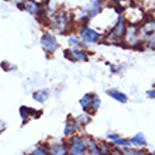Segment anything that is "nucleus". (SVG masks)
I'll return each mask as SVG.
<instances>
[{
	"label": "nucleus",
	"instance_id": "obj_2",
	"mask_svg": "<svg viewBox=\"0 0 155 155\" xmlns=\"http://www.w3.org/2000/svg\"><path fill=\"white\" fill-rule=\"evenodd\" d=\"M81 106L85 110H92L96 111L100 107V99L94 93H86L83 97L81 99Z\"/></svg>",
	"mask_w": 155,
	"mask_h": 155
},
{
	"label": "nucleus",
	"instance_id": "obj_7",
	"mask_svg": "<svg viewBox=\"0 0 155 155\" xmlns=\"http://www.w3.org/2000/svg\"><path fill=\"white\" fill-rule=\"evenodd\" d=\"M41 45L42 48L47 51V52H54L58 49V42L57 40L51 35V34H44L42 38H41Z\"/></svg>",
	"mask_w": 155,
	"mask_h": 155
},
{
	"label": "nucleus",
	"instance_id": "obj_22",
	"mask_svg": "<svg viewBox=\"0 0 155 155\" xmlns=\"http://www.w3.org/2000/svg\"><path fill=\"white\" fill-rule=\"evenodd\" d=\"M147 96L150 99H155V90H150V92H147Z\"/></svg>",
	"mask_w": 155,
	"mask_h": 155
},
{
	"label": "nucleus",
	"instance_id": "obj_1",
	"mask_svg": "<svg viewBox=\"0 0 155 155\" xmlns=\"http://www.w3.org/2000/svg\"><path fill=\"white\" fill-rule=\"evenodd\" d=\"M126 30H127V25H126V20L120 17L117 21V24L111 28L110 34H107V42H111V44H120L126 34Z\"/></svg>",
	"mask_w": 155,
	"mask_h": 155
},
{
	"label": "nucleus",
	"instance_id": "obj_8",
	"mask_svg": "<svg viewBox=\"0 0 155 155\" xmlns=\"http://www.w3.org/2000/svg\"><path fill=\"white\" fill-rule=\"evenodd\" d=\"M86 151L89 152V154L100 155V154H102V148H100V145H97V143H96V141L87 138V140H86Z\"/></svg>",
	"mask_w": 155,
	"mask_h": 155
},
{
	"label": "nucleus",
	"instance_id": "obj_19",
	"mask_svg": "<svg viewBox=\"0 0 155 155\" xmlns=\"http://www.w3.org/2000/svg\"><path fill=\"white\" fill-rule=\"evenodd\" d=\"M69 44L71 45H75V48H83L85 45H87L86 42H81V41L78 40V38H75V37H71L69 38Z\"/></svg>",
	"mask_w": 155,
	"mask_h": 155
},
{
	"label": "nucleus",
	"instance_id": "obj_5",
	"mask_svg": "<svg viewBox=\"0 0 155 155\" xmlns=\"http://www.w3.org/2000/svg\"><path fill=\"white\" fill-rule=\"evenodd\" d=\"M64 57L69 61H87V54L85 51H82V48L66 49L64 52Z\"/></svg>",
	"mask_w": 155,
	"mask_h": 155
},
{
	"label": "nucleus",
	"instance_id": "obj_16",
	"mask_svg": "<svg viewBox=\"0 0 155 155\" xmlns=\"http://www.w3.org/2000/svg\"><path fill=\"white\" fill-rule=\"evenodd\" d=\"M144 42H145V47H147L148 49H155V31L151 35H148Z\"/></svg>",
	"mask_w": 155,
	"mask_h": 155
},
{
	"label": "nucleus",
	"instance_id": "obj_11",
	"mask_svg": "<svg viewBox=\"0 0 155 155\" xmlns=\"http://www.w3.org/2000/svg\"><path fill=\"white\" fill-rule=\"evenodd\" d=\"M23 8H25V10L30 12L31 14H37V13L40 12V4L35 3L34 0H27L24 3V6H23Z\"/></svg>",
	"mask_w": 155,
	"mask_h": 155
},
{
	"label": "nucleus",
	"instance_id": "obj_24",
	"mask_svg": "<svg viewBox=\"0 0 155 155\" xmlns=\"http://www.w3.org/2000/svg\"><path fill=\"white\" fill-rule=\"evenodd\" d=\"M113 2H114V3H120V0H113Z\"/></svg>",
	"mask_w": 155,
	"mask_h": 155
},
{
	"label": "nucleus",
	"instance_id": "obj_18",
	"mask_svg": "<svg viewBox=\"0 0 155 155\" xmlns=\"http://www.w3.org/2000/svg\"><path fill=\"white\" fill-rule=\"evenodd\" d=\"M113 143H114L116 145H121V147H128V145H131V140H124V138H120V137H117L116 140H113Z\"/></svg>",
	"mask_w": 155,
	"mask_h": 155
},
{
	"label": "nucleus",
	"instance_id": "obj_23",
	"mask_svg": "<svg viewBox=\"0 0 155 155\" xmlns=\"http://www.w3.org/2000/svg\"><path fill=\"white\" fill-rule=\"evenodd\" d=\"M16 3L17 4H23V0H16Z\"/></svg>",
	"mask_w": 155,
	"mask_h": 155
},
{
	"label": "nucleus",
	"instance_id": "obj_4",
	"mask_svg": "<svg viewBox=\"0 0 155 155\" xmlns=\"http://www.w3.org/2000/svg\"><path fill=\"white\" fill-rule=\"evenodd\" d=\"M52 25L57 31L65 33L66 28H68V25H69V17L66 16V14H64V13H58L57 16H54Z\"/></svg>",
	"mask_w": 155,
	"mask_h": 155
},
{
	"label": "nucleus",
	"instance_id": "obj_21",
	"mask_svg": "<svg viewBox=\"0 0 155 155\" xmlns=\"http://www.w3.org/2000/svg\"><path fill=\"white\" fill-rule=\"evenodd\" d=\"M33 154L34 155H45V154H48V151H47V150H45L44 147H41V148H35V150H34L33 151Z\"/></svg>",
	"mask_w": 155,
	"mask_h": 155
},
{
	"label": "nucleus",
	"instance_id": "obj_20",
	"mask_svg": "<svg viewBox=\"0 0 155 155\" xmlns=\"http://www.w3.org/2000/svg\"><path fill=\"white\" fill-rule=\"evenodd\" d=\"M123 154H131V155H137V154H145L144 151H140V150H133V148H124L123 150Z\"/></svg>",
	"mask_w": 155,
	"mask_h": 155
},
{
	"label": "nucleus",
	"instance_id": "obj_14",
	"mask_svg": "<svg viewBox=\"0 0 155 155\" xmlns=\"http://www.w3.org/2000/svg\"><path fill=\"white\" fill-rule=\"evenodd\" d=\"M49 151L54 155H62V154H66V148L64 144H57V145H52L49 148Z\"/></svg>",
	"mask_w": 155,
	"mask_h": 155
},
{
	"label": "nucleus",
	"instance_id": "obj_13",
	"mask_svg": "<svg viewBox=\"0 0 155 155\" xmlns=\"http://www.w3.org/2000/svg\"><path fill=\"white\" fill-rule=\"evenodd\" d=\"M102 10V2L100 0H94L93 3L90 4V17H94L97 16V13Z\"/></svg>",
	"mask_w": 155,
	"mask_h": 155
},
{
	"label": "nucleus",
	"instance_id": "obj_9",
	"mask_svg": "<svg viewBox=\"0 0 155 155\" xmlns=\"http://www.w3.org/2000/svg\"><path fill=\"white\" fill-rule=\"evenodd\" d=\"M78 121L76 120H72V118H69L68 121H66V126H65V130H64V134L65 135H72L75 134V131L78 130Z\"/></svg>",
	"mask_w": 155,
	"mask_h": 155
},
{
	"label": "nucleus",
	"instance_id": "obj_6",
	"mask_svg": "<svg viewBox=\"0 0 155 155\" xmlns=\"http://www.w3.org/2000/svg\"><path fill=\"white\" fill-rule=\"evenodd\" d=\"M81 38L86 44H93V42H97L100 40V34L97 31H94V30L89 28V27H85L81 31Z\"/></svg>",
	"mask_w": 155,
	"mask_h": 155
},
{
	"label": "nucleus",
	"instance_id": "obj_10",
	"mask_svg": "<svg viewBox=\"0 0 155 155\" xmlns=\"http://www.w3.org/2000/svg\"><path fill=\"white\" fill-rule=\"evenodd\" d=\"M107 94L110 96V97H113L114 100H117V102H120V103H127V96L123 92H118V90H107Z\"/></svg>",
	"mask_w": 155,
	"mask_h": 155
},
{
	"label": "nucleus",
	"instance_id": "obj_17",
	"mask_svg": "<svg viewBox=\"0 0 155 155\" xmlns=\"http://www.w3.org/2000/svg\"><path fill=\"white\" fill-rule=\"evenodd\" d=\"M75 120L78 121V124H81V126H85V124H87V123L90 121V116L87 114V113H83V114L78 116Z\"/></svg>",
	"mask_w": 155,
	"mask_h": 155
},
{
	"label": "nucleus",
	"instance_id": "obj_15",
	"mask_svg": "<svg viewBox=\"0 0 155 155\" xmlns=\"http://www.w3.org/2000/svg\"><path fill=\"white\" fill-rule=\"evenodd\" d=\"M33 97H34V100H37L38 103L45 102V100L48 99V92H47V90H38V92L34 93Z\"/></svg>",
	"mask_w": 155,
	"mask_h": 155
},
{
	"label": "nucleus",
	"instance_id": "obj_3",
	"mask_svg": "<svg viewBox=\"0 0 155 155\" xmlns=\"http://www.w3.org/2000/svg\"><path fill=\"white\" fill-rule=\"evenodd\" d=\"M68 152L72 155H82L86 152V140L81 138V137H74L71 140Z\"/></svg>",
	"mask_w": 155,
	"mask_h": 155
},
{
	"label": "nucleus",
	"instance_id": "obj_12",
	"mask_svg": "<svg viewBox=\"0 0 155 155\" xmlns=\"http://www.w3.org/2000/svg\"><path fill=\"white\" fill-rule=\"evenodd\" d=\"M131 144L133 145H138V147H145L147 145V140H145V135L143 133H138L135 134L133 138H131Z\"/></svg>",
	"mask_w": 155,
	"mask_h": 155
}]
</instances>
